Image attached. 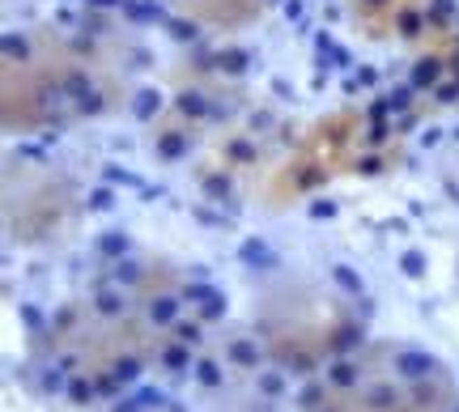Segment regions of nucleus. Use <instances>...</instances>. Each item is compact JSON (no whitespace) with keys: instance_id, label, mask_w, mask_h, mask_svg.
Returning <instances> with one entry per match:
<instances>
[{"instance_id":"1","label":"nucleus","mask_w":459,"mask_h":412,"mask_svg":"<svg viewBox=\"0 0 459 412\" xmlns=\"http://www.w3.org/2000/svg\"><path fill=\"white\" fill-rule=\"evenodd\" d=\"M395 374L408 378V383H421V378L438 374V357L434 353H421V348H400L395 353Z\"/></svg>"},{"instance_id":"2","label":"nucleus","mask_w":459,"mask_h":412,"mask_svg":"<svg viewBox=\"0 0 459 412\" xmlns=\"http://www.w3.org/2000/svg\"><path fill=\"white\" fill-rule=\"evenodd\" d=\"M179 297L175 293H158V297H149L145 302V315H149V323H158V328H175L179 323Z\"/></svg>"},{"instance_id":"3","label":"nucleus","mask_w":459,"mask_h":412,"mask_svg":"<svg viewBox=\"0 0 459 412\" xmlns=\"http://www.w3.org/2000/svg\"><path fill=\"white\" fill-rule=\"evenodd\" d=\"M362 340H366V328H362V323H340V328L328 336V353H332V357H344V353H353Z\"/></svg>"},{"instance_id":"4","label":"nucleus","mask_w":459,"mask_h":412,"mask_svg":"<svg viewBox=\"0 0 459 412\" xmlns=\"http://www.w3.org/2000/svg\"><path fill=\"white\" fill-rule=\"evenodd\" d=\"M362 404H366L370 412H395V404H404V399H400L395 383H370L366 395H362Z\"/></svg>"},{"instance_id":"5","label":"nucleus","mask_w":459,"mask_h":412,"mask_svg":"<svg viewBox=\"0 0 459 412\" xmlns=\"http://www.w3.org/2000/svg\"><path fill=\"white\" fill-rule=\"evenodd\" d=\"M226 357H230L234 366H242V370H260V344L247 340V336L230 340V344H226Z\"/></svg>"},{"instance_id":"6","label":"nucleus","mask_w":459,"mask_h":412,"mask_svg":"<svg viewBox=\"0 0 459 412\" xmlns=\"http://www.w3.org/2000/svg\"><path fill=\"white\" fill-rule=\"evenodd\" d=\"M187 149H191V136H187V132H179V128L158 132V158L179 162V158H187Z\"/></svg>"},{"instance_id":"7","label":"nucleus","mask_w":459,"mask_h":412,"mask_svg":"<svg viewBox=\"0 0 459 412\" xmlns=\"http://www.w3.org/2000/svg\"><path fill=\"white\" fill-rule=\"evenodd\" d=\"M357 383H362V370H357V362H349V357H336V362L328 366V387L349 391V387H357Z\"/></svg>"},{"instance_id":"8","label":"nucleus","mask_w":459,"mask_h":412,"mask_svg":"<svg viewBox=\"0 0 459 412\" xmlns=\"http://www.w3.org/2000/svg\"><path fill=\"white\" fill-rule=\"evenodd\" d=\"M238 255H242V264H251V268H264V272H268V268H277V255H272L264 242H255V238H247Z\"/></svg>"},{"instance_id":"9","label":"nucleus","mask_w":459,"mask_h":412,"mask_svg":"<svg viewBox=\"0 0 459 412\" xmlns=\"http://www.w3.org/2000/svg\"><path fill=\"white\" fill-rule=\"evenodd\" d=\"M175 107H179V115H191V119H200V115H209V111H213V102L204 98L200 89H183V94L175 98Z\"/></svg>"},{"instance_id":"10","label":"nucleus","mask_w":459,"mask_h":412,"mask_svg":"<svg viewBox=\"0 0 459 412\" xmlns=\"http://www.w3.org/2000/svg\"><path fill=\"white\" fill-rule=\"evenodd\" d=\"M94 311H98V315H107V319H115V315L128 311V302H124L119 289H98V293H94Z\"/></svg>"},{"instance_id":"11","label":"nucleus","mask_w":459,"mask_h":412,"mask_svg":"<svg viewBox=\"0 0 459 412\" xmlns=\"http://www.w3.org/2000/svg\"><path fill=\"white\" fill-rule=\"evenodd\" d=\"M158 362H162L166 370H175V374H183V370L191 366V344H179V340H175V344H166V348L158 353Z\"/></svg>"},{"instance_id":"12","label":"nucleus","mask_w":459,"mask_h":412,"mask_svg":"<svg viewBox=\"0 0 459 412\" xmlns=\"http://www.w3.org/2000/svg\"><path fill=\"white\" fill-rule=\"evenodd\" d=\"M425 26H430V17H425V13L408 9V5H404V9H395V30H400L404 38H417V34H421Z\"/></svg>"},{"instance_id":"13","label":"nucleus","mask_w":459,"mask_h":412,"mask_svg":"<svg viewBox=\"0 0 459 412\" xmlns=\"http://www.w3.org/2000/svg\"><path fill=\"white\" fill-rule=\"evenodd\" d=\"M438 77H442V60H438V56L417 60V68H413V85H417V89H430Z\"/></svg>"},{"instance_id":"14","label":"nucleus","mask_w":459,"mask_h":412,"mask_svg":"<svg viewBox=\"0 0 459 412\" xmlns=\"http://www.w3.org/2000/svg\"><path fill=\"white\" fill-rule=\"evenodd\" d=\"M332 281H336L344 293H353V297H366V285H362V277H357L349 264H332Z\"/></svg>"},{"instance_id":"15","label":"nucleus","mask_w":459,"mask_h":412,"mask_svg":"<svg viewBox=\"0 0 459 412\" xmlns=\"http://www.w3.org/2000/svg\"><path fill=\"white\" fill-rule=\"evenodd\" d=\"M94 391H98V387L89 383V374H73V378H68V391H64V395H68V404L85 408V404L94 399Z\"/></svg>"},{"instance_id":"16","label":"nucleus","mask_w":459,"mask_h":412,"mask_svg":"<svg viewBox=\"0 0 459 412\" xmlns=\"http://www.w3.org/2000/svg\"><path fill=\"white\" fill-rule=\"evenodd\" d=\"M191 370H196V383H200V387H221V383H226V374H221V366L213 362V357H200Z\"/></svg>"},{"instance_id":"17","label":"nucleus","mask_w":459,"mask_h":412,"mask_svg":"<svg viewBox=\"0 0 459 412\" xmlns=\"http://www.w3.org/2000/svg\"><path fill=\"white\" fill-rule=\"evenodd\" d=\"M98 255H107V260H124V255H128V234H119V230L102 234L98 238Z\"/></svg>"},{"instance_id":"18","label":"nucleus","mask_w":459,"mask_h":412,"mask_svg":"<svg viewBox=\"0 0 459 412\" xmlns=\"http://www.w3.org/2000/svg\"><path fill=\"white\" fill-rule=\"evenodd\" d=\"M132 111H136V119H153V115L162 111V94L158 89H140L136 102H132Z\"/></svg>"},{"instance_id":"19","label":"nucleus","mask_w":459,"mask_h":412,"mask_svg":"<svg viewBox=\"0 0 459 412\" xmlns=\"http://www.w3.org/2000/svg\"><path fill=\"white\" fill-rule=\"evenodd\" d=\"M226 162L251 166V162H255V145H251V140H226Z\"/></svg>"},{"instance_id":"20","label":"nucleus","mask_w":459,"mask_h":412,"mask_svg":"<svg viewBox=\"0 0 459 412\" xmlns=\"http://www.w3.org/2000/svg\"><path fill=\"white\" fill-rule=\"evenodd\" d=\"M400 272L413 277V281H421V277H425V251H417V247L404 251V255H400Z\"/></svg>"},{"instance_id":"21","label":"nucleus","mask_w":459,"mask_h":412,"mask_svg":"<svg viewBox=\"0 0 459 412\" xmlns=\"http://www.w3.org/2000/svg\"><path fill=\"white\" fill-rule=\"evenodd\" d=\"M111 378L136 383V378H140V357H115V362H111Z\"/></svg>"},{"instance_id":"22","label":"nucleus","mask_w":459,"mask_h":412,"mask_svg":"<svg viewBox=\"0 0 459 412\" xmlns=\"http://www.w3.org/2000/svg\"><path fill=\"white\" fill-rule=\"evenodd\" d=\"M247 60H251V56H247V51H238V47H230V51H221V56H217V68H221V73H234V77H238V73L247 68Z\"/></svg>"},{"instance_id":"23","label":"nucleus","mask_w":459,"mask_h":412,"mask_svg":"<svg viewBox=\"0 0 459 412\" xmlns=\"http://www.w3.org/2000/svg\"><path fill=\"white\" fill-rule=\"evenodd\" d=\"M323 395H328V387H323V383H306V387H302V395H298V408L315 412V408L323 404Z\"/></svg>"},{"instance_id":"24","label":"nucleus","mask_w":459,"mask_h":412,"mask_svg":"<svg viewBox=\"0 0 459 412\" xmlns=\"http://www.w3.org/2000/svg\"><path fill=\"white\" fill-rule=\"evenodd\" d=\"M111 281H115V285H136V281H140V264H132V260H115Z\"/></svg>"},{"instance_id":"25","label":"nucleus","mask_w":459,"mask_h":412,"mask_svg":"<svg viewBox=\"0 0 459 412\" xmlns=\"http://www.w3.org/2000/svg\"><path fill=\"white\" fill-rule=\"evenodd\" d=\"M204 196H209V200H226L230 196V175H204Z\"/></svg>"},{"instance_id":"26","label":"nucleus","mask_w":459,"mask_h":412,"mask_svg":"<svg viewBox=\"0 0 459 412\" xmlns=\"http://www.w3.org/2000/svg\"><path fill=\"white\" fill-rule=\"evenodd\" d=\"M170 332H175L179 344H200V340H204V328H200V323H183V319H179Z\"/></svg>"},{"instance_id":"27","label":"nucleus","mask_w":459,"mask_h":412,"mask_svg":"<svg viewBox=\"0 0 459 412\" xmlns=\"http://www.w3.org/2000/svg\"><path fill=\"white\" fill-rule=\"evenodd\" d=\"M260 391H264L268 399H277V395H285V378H281L277 370H260Z\"/></svg>"},{"instance_id":"28","label":"nucleus","mask_w":459,"mask_h":412,"mask_svg":"<svg viewBox=\"0 0 459 412\" xmlns=\"http://www.w3.org/2000/svg\"><path fill=\"white\" fill-rule=\"evenodd\" d=\"M226 315V293H213L209 302H200V319L204 323H213V319H221Z\"/></svg>"},{"instance_id":"29","label":"nucleus","mask_w":459,"mask_h":412,"mask_svg":"<svg viewBox=\"0 0 459 412\" xmlns=\"http://www.w3.org/2000/svg\"><path fill=\"white\" fill-rule=\"evenodd\" d=\"M140 408H170V399H166V391H158V387H145V391H136L132 395Z\"/></svg>"},{"instance_id":"30","label":"nucleus","mask_w":459,"mask_h":412,"mask_svg":"<svg viewBox=\"0 0 459 412\" xmlns=\"http://www.w3.org/2000/svg\"><path fill=\"white\" fill-rule=\"evenodd\" d=\"M68 370L60 366V370H47L43 374V391H51V395H56V391H68V378H64Z\"/></svg>"},{"instance_id":"31","label":"nucleus","mask_w":459,"mask_h":412,"mask_svg":"<svg viewBox=\"0 0 459 412\" xmlns=\"http://www.w3.org/2000/svg\"><path fill=\"white\" fill-rule=\"evenodd\" d=\"M451 13H455V0H434V9H425L430 26H442V22H446Z\"/></svg>"},{"instance_id":"32","label":"nucleus","mask_w":459,"mask_h":412,"mask_svg":"<svg viewBox=\"0 0 459 412\" xmlns=\"http://www.w3.org/2000/svg\"><path fill=\"white\" fill-rule=\"evenodd\" d=\"M413 89H417V85H400V89H391V94H387V111H404V107H408V98H413Z\"/></svg>"},{"instance_id":"33","label":"nucleus","mask_w":459,"mask_h":412,"mask_svg":"<svg viewBox=\"0 0 459 412\" xmlns=\"http://www.w3.org/2000/svg\"><path fill=\"white\" fill-rule=\"evenodd\" d=\"M5 56H9V60H26V56H30L26 38H17V34H5Z\"/></svg>"},{"instance_id":"34","label":"nucleus","mask_w":459,"mask_h":412,"mask_svg":"<svg viewBox=\"0 0 459 412\" xmlns=\"http://www.w3.org/2000/svg\"><path fill=\"white\" fill-rule=\"evenodd\" d=\"M111 204H115V196H111L107 187H98V191L89 196V209H94V213H107V209H111Z\"/></svg>"},{"instance_id":"35","label":"nucleus","mask_w":459,"mask_h":412,"mask_svg":"<svg viewBox=\"0 0 459 412\" xmlns=\"http://www.w3.org/2000/svg\"><path fill=\"white\" fill-rule=\"evenodd\" d=\"M357 9H362L366 17H374V13H383V9H395V0H357Z\"/></svg>"},{"instance_id":"36","label":"nucleus","mask_w":459,"mask_h":412,"mask_svg":"<svg viewBox=\"0 0 459 412\" xmlns=\"http://www.w3.org/2000/svg\"><path fill=\"white\" fill-rule=\"evenodd\" d=\"M311 217H315V221L336 217V204H332V200H315V204H311Z\"/></svg>"},{"instance_id":"37","label":"nucleus","mask_w":459,"mask_h":412,"mask_svg":"<svg viewBox=\"0 0 459 412\" xmlns=\"http://www.w3.org/2000/svg\"><path fill=\"white\" fill-rule=\"evenodd\" d=\"M22 323H26L30 332H43V315L34 311V306H22Z\"/></svg>"},{"instance_id":"38","label":"nucleus","mask_w":459,"mask_h":412,"mask_svg":"<svg viewBox=\"0 0 459 412\" xmlns=\"http://www.w3.org/2000/svg\"><path fill=\"white\" fill-rule=\"evenodd\" d=\"M166 26H170V34H175V38H183V43H187V38H196V26H191V22H166Z\"/></svg>"},{"instance_id":"39","label":"nucleus","mask_w":459,"mask_h":412,"mask_svg":"<svg viewBox=\"0 0 459 412\" xmlns=\"http://www.w3.org/2000/svg\"><path fill=\"white\" fill-rule=\"evenodd\" d=\"M107 179H111V183H128V187H140V179H136V175H128V170H119V166H111V170H107Z\"/></svg>"},{"instance_id":"40","label":"nucleus","mask_w":459,"mask_h":412,"mask_svg":"<svg viewBox=\"0 0 459 412\" xmlns=\"http://www.w3.org/2000/svg\"><path fill=\"white\" fill-rule=\"evenodd\" d=\"M459 98V81H446V85H438V102H455Z\"/></svg>"},{"instance_id":"41","label":"nucleus","mask_w":459,"mask_h":412,"mask_svg":"<svg viewBox=\"0 0 459 412\" xmlns=\"http://www.w3.org/2000/svg\"><path fill=\"white\" fill-rule=\"evenodd\" d=\"M357 170H362V175H379V170H383V162L370 153V158H362V162H357Z\"/></svg>"},{"instance_id":"42","label":"nucleus","mask_w":459,"mask_h":412,"mask_svg":"<svg viewBox=\"0 0 459 412\" xmlns=\"http://www.w3.org/2000/svg\"><path fill=\"white\" fill-rule=\"evenodd\" d=\"M285 17H289V22L302 17V0H285Z\"/></svg>"},{"instance_id":"43","label":"nucleus","mask_w":459,"mask_h":412,"mask_svg":"<svg viewBox=\"0 0 459 412\" xmlns=\"http://www.w3.org/2000/svg\"><path fill=\"white\" fill-rule=\"evenodd\" d=\"M374 81H379V73H374V68H362V73H357V81H353V85H374Z\"/></svg>"},{"instance_id":"44","label":"nucleus","mask_w":459,"mask_h":412,"mask_svg":"<svg viewBox=\"0 0 459 412\" xmlns=\"http://www.w3.org/2000/svg\"><path fill=\"white\" fill-rule=\"evenodd\" d=\"M115 383H119V378H98V383H94V387H98V391H102V395H115Z\"/></svg>"},{"instance_id":"45","label":"nucleus","mask_w":459,"mask_h":412,"mask_svg":"<svg viewBox=\"0 0 459 412\" xmlns=\"http://www.w3.org/2000/svg\"><path fill=\"white\" fill-rule=\"evenodd\" d=\"M115 412H145V408H140L136 399H119V404H115Z\"/></svg>"},{"instance_id":"46","label":"nucleus","mask_w":459,"mask_h":412,"mask_svg":"<svg viewBox=\"0 0 459 412\" xmlns=\"http://www.w3.org/2000/svg\"><path fill=\"white\" fill-rule=\"evenodd\" d=\"M132 60H136V68H149V51H145V47H136V51H132Z\"/></svg>"},{"instance_id":"47","label":"nucleus","mask_w":459,"mask_h":412,"mask_svg":"<svg viewBox=\"0 0 459 412\" xmlns=\"http://www.w3.org/2000/svg\"><path fill=\"white\" fill-rule=\"evenodd\" d=\"M421 145H438V128H425L421 132Z\"/></svg>"},{"instance_id":"48","label":"nucleus","mask_w":459,"mask_h":412,"mask_svg":"<svg viewBox=\"0 0 459 412\" xmlns=\"http://www.w3.org/2000/svg\"><path fill=\"white\" fill-rule=\"evenodd\" d=\"M94 9H111V5H124V0H89Z\"/></svg>"},{"instance_id":"49","label":"nucleus","mask_w":459,"mask_h":412,"mask_svg":"<svg viewBox=\"0 0 459 412\" xmlns=\"http://www.w3.org/2000/svg\"><path fill=\"white\" fill-rule=\"evenodd\" d=\"M170 412H183V408H179V404H170Z\"/></svg>"},{"instance_id":"50","label":"nucleus","mask_w":459,"mask_h":412,"mask_svg":"<svg viewBox=\"0 0 459 412\" xmlns=\"http://www.w3.org/2000/svg\"><path fill=\"white\" fill-rule=\"evenodd\" d=\"M323 412H336V408H323Z\"/></svg>"},{"instance_id":"51","label":"nucleus","mask_w":459,"mask_h":412,"mask_svg":"<svg viewBox=\"0 0 459 412\" xmlns=\"http://www.w3.org/2000/svg\"><path fill=\"white\" fill-rule=\"evenodd\" d=\"M455 412H459V408H455Z\"/></svg>"},{"instance_id":"52","label":"nucleus","mask_w":459,"mask_h":412,"mask_svg":"<svg viewBox=\"0 0 459 412\" xmlns=\"http://www.w3.org/2000/svg\"><path fill=\"white\" fill-rule=\"evenodd\" d=\"M455 136H459V132H455Z\"/></svg>"}]
</instances>
